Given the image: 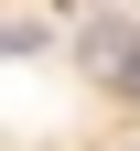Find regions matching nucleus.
Here are the masks:
<instances>
[{"label":"nucleus","instance_id":"nucleus-1","mask_svg":"<svg viewBox=\"0 0 140 151\" xmlns=\"http://www.w3.org/2000/svg\"><path fill=\"white\" fill-rule=\"evenodd\" d=\"M108 76H118V97H140V43H118V65H108Z\"/></svg>","mask_w":140,"mask_h":151}]
</instances>
